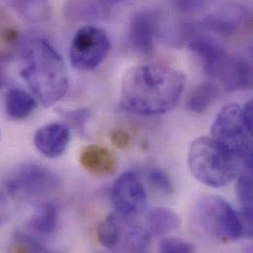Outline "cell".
<instances>
[{"mask_svg":"<svg viewBox=\"0 0 253 253\" xmlns=\"http://www.w3.org/2000/svg\"><path fill=\"white\" fill-rule=\"evenodd\" d=\"M185 86L182 71L162 64L130 68L121 86V108L145 117L165 115L178 103Z\"/></svg>","mask_w":253,"mask_h":253,"instance_id":"6da1fadb","label":"cell"},{"mask_svg":"<svg viewBox=\"0 0 253 253\" xmlns=\"http://www.w3.org/2000/svg\"><path fill=\"white\" fill-rule=\"evenodd\" d=\"M20 72L34 96L45 108L59 102L68 91L65 63L45 39L34 38L25 43L21 51Z\"/></svg>","mask_w":253,"mask_h":253,"instance_id":"7a4b0ae2","label":"cell"},{"mask_svg":"<svg viewBox=\"0 0 253 253\" xmlns=\"http://www.w3.org/2000/svg\"><path fill=\"white\" fill-rule=\"evenodd\" d=\"M242 162L213 138L194 140L188 152V167L192 175L210 187H224L239 174Z\"/></svg>","mask_w":253,"mask_h":253,"instance_id":"3957f363","label":"cell"},{"mask_svg":"<svg viewBox=\"0 0 253 253\" xmlns=\"http://www.w3.org/2000/svg\"><path fill=\"white\" fill-rule=\"evenodd\" d=\"M212 138L235 155L246 168L253 170V127L243 115V107L231 104L224 107L212 126Z\"/></svg>","mask_w":253,"mask_h":253,"instance_id":"277c9868","label":"cell"},{"mask_svg":"<svg viewBox=\"0 0 253 253\" xmlns=\"http://www.w3.org/2000/svg\"><path fill=\"white\" fill-rule=\"evenodd\" d=\"M195 216L203 231L219 242H234L245 234L242 219L222 197L207 195L199 199Z\"/></svg>","mask_w":253,"mask_h":253,"instance_id":"5b68a950","label":"cell"},{"mask_svg":"<svg viewBox=\"0 0 253 253\" xmlns=\"http://www.w3.org/2000/svg\"><path fill=\"white\" fill-rule=\"evenodd\" d=\"M97 236L102 246L117 253H140L150 242L149 232L135 218L118 212L110 214L100 224Z\"/></svg>","mask_w":253,"mask_h":253,"instance_id":"8992f818","label":"cell"},{"mask_svg":"<svg viewBox=\"0 0 253 253\" xmlns=\"http://www.w3.org/2000/svg\"><path fill=\"white\" fill-rule=\"evenodd\" d=\"M10 194L22 198H39L55 191L60 184L58 175L39 164H26L13 170L4 181Z\"/></svg>","mask_w":253,"mask_h":253,"instance_id":"52a82bcc","label":"cell"},{"mask_svg":"<svg viewBox=\"0 0 253 253\" xmlns=\"http://www.w3.org/2000/svg\"><path fill=\"white\" fill-rule=\"evenodd\" d=\"M110 49L111 41L103 29L84 26L72 39L69 50L71 64L77 70H94L104 62Z\"/></svg>","mask_w":253,"mask_h":253,"instance_id":"ba28073f","label":"cell"},{"mask_svg":"<svg viewBox=\"0 0 253 253\" xmlns=\"http://www.w3.org/2000/svg\"><path fill=\"white\" fill-rule=\"evenodd\" d=\"M112 203L116 212L131 218L146 210V190L136 173L126 171L116 180L112 188Z\"/></svg>","mask_w":253,"mask_h":253,"instance_id":"9c48e42d","label":"cell"},{"mask_svg":"<svg viewBox=\"0 0 253 253\" xmlns=\"http://www.w3.org/2000/svg\"><path fill=\"white\" fill-rule=\"evenodd\" d=\"M160 29V16L153 10H142L134 14L129 26L131 46L144 54L154 50Z\"/></svg>","mask_w":253,"mask_h":253,"instance_id":"30bf717a","label":"cell"},{"mask_svg":"<svg viewBox=\"0 0 253 253\" xmlns=\"http://www.w3.org/2000/svg\"><path fill=\"white\" fill-rule=\"evenodd\" d=\"M188 47L200 59L206 74L212 78H219L221 71L229 57L228 51L218 42L203 36H193Z\"/></svg>","mask_w":253,"mask_h":253,"instance_id":"8fae6325","label":"cell"},{"mask_svg":"<svg viewBox=\"0 0 253 253\" xmlns=\"http://www.w3.org/2000/svg\"><path fill=\"white\" fill-rule=\"evenodd\" d=\"M69 129L61 124H49L37 131L34 137L36 148L46 158L60 157L69 144Z\"/></svg>","mask_w":253,"mask_h":253,"instance_id":"7c38bea8","label":"cell"},{"mask_svg":"<svg viewBox=\"0 0 253 253\" xmlns=\"http://www.w3.org/2000/svg\"><path fill=\"white\" fill-rule=\"evenodd\" d=\"M245 19L246 11L240 6L232 5L209 14L198 26L218 35L231 36L240 30Z\"/></svg>","mask_w":253,"mask_h":253,"instance_id":"4fadbf2b","label":"cell"},{"mask_svg":"<svg viewBox=\"0 0 253 253\" xmlns=\"http://www.w3.org/2000/svg\"><path fill=\"white\" fill-rule=\"evenodd\" d=\"M219 79L228 91L251 89L253 86L252 64L243 56L229 55Z\"/></svg>","mask_w":253,"mask_h":253,"instance_id":"5bb4252c","label":"cell"},{"mask_svg":"<svg viewBox=\"0 0 253 253\" xmlns=\"http://www.w3.org/2000/svg\"><path fill=\"white\" fill-rule=\"evenodd\" d=\"M81 166L89 172L99 176L114 174L119 167L116 156L106 147L100 145H89L80 154Z\"/></svg>","mask_w":253,"mask_h":253,"instance_id":"9a60e30c","label":"cell"},{"mask_svg":"<svg viewBox=\"0 0 253 253\" xmlns=\"http://www.w3.org/2000/svg\"><path fill=\"white\" fill-rule=\"evenodd\" d=\"M20 31L14 18L0 9V61L9 59L18 47Z\"/></svg>","mask_w":253,"mask_h":253,"instance_id":"2e32d148","label":"cell"},{"mask_svg":"<svg viewBox=\"0 0 253 253\" xmlns=\"http://www.w3.org/2000/svg\"><path fill=\"white\" fill-rule=\"evenodd\" d=\"M181 221L178 215L170 209L156 207L150 210L146 217L147 231L155 236H163L171 233L180 227Z\"/></svg>","mask_w":253,"mask_h":253,"instance_id":"e0dca14e","label":"cell"},{"mask_svg":"<svg viewBox=\"0 0 253 253\" xmlns=\"http://www.w3.org/2000/svg\"><path fill=\"white\" fill-rule=\"evenodd\" d=\"M37 102L28 92L20 88L10 89L5 98L7 115L16 121L27 119L36 109Z\"/></svg>","mask_w":253,"mask_h":253,"instance_id":"ac0fdd59","label":"cell"},{"mask_svg":"<svg viewBox=\"0 0 253 253\" xmlns=\"http://www.w3.org/2000/svg\"><path fill=\"white\" fill-rule=\"evenodd\" d=\"M57 222V208L52 203H45L34 213L28 221L27 227L38 235H50L55 231Z\"/></svg>","mask_w":253,"mask_h":253,"instance_id":"d6986e66","label":"cell"},{"mask_svg":"<svg viewBox=\"0 0 253 253\" xmlns=\"http://www.w3.org/2000/svg\"><path fill=\"white\" fill-rule=\"evenodd\" d=\"M219 90L213 83L207 82L198 86L187 100V108L194 113H203L218 97Z\"/></svg>","mask_w":253,"mask_h":253,"instance_id":"ffe728a7","label":"cell"},{"mask_svg":"<svg viewBox=\"0 0 253 253\" xmlns=\"http://www.w3.org/2000/svg\"><path fill=\"white\" fill-rule=\"evenodd\" d=\"M12 6L30 22H42L49 18L51 14L50 5L45 1H16Z\"/></svg>","mask_w":253,"mask_h":253,"instance_id":"44dd1931","label":"cell"},{"mask_svg":"<svg viewBox=\"0 0 253 253\" xmlns=\"http://www.w3.org/2000/svg\"><path fill=\"white\" fill-rule=\"evenodd\" d=\"M237 194L240 204L242 206V212L246 220L250 225L253 223V177L252 171L242 173L238 176L237 182Z\"/></svg>","mask_w":253,"mask_h":253,"instance_id":"7402d4cb","label":"cell"},{"mask_svg":"<svg viewBox=\"0 0 253 253\" xmlns=\"http://www.w3.org/2000/svg\"><path fill=\"white\" fill-rule=\"evenodd\" d=\"M7 253H43V247L34 237L17 233L8 246Z\"/></svg>","mask_w":253,"mask_h":253,"instance_id":"603a6c76","label":"cell"},{"mask_svg":"<svg viewBox=\"0 0 253 253\" xmlns=\"http://www.w3.org/2000/svg\"><path fill=\"white\" fill-rule=\"evenodd\" d=\"M148 179L159 191L164 194H171L173 185L169 176L161 169H151L148 172Z\"/></svg>","mask_w":253,"mask_h":253,"instance_id":"cb8c5ba5","label":"cell"},{"mask_svg":"<svg viewBox=\"0 0 253 253\" xmlns=\"http://www.w3.org/2000/svg\"><path fill=\"white\" fill-rule=\"evenodd\" d=\"M194 248L191 244L177 239H164L159 247V253H193Z\"/></svg>","mask_w":253,"mask_h":253,"instance_id":"d4e9b609","label":"cell"},{"mask_svg":"<svg viewBox=\"0 0 253 253\" xmlns=\"http://www.w3.org/2000/svg\"><path fill=\"white\" fill-rule=\"evenodd\" d=\"M91 116V112L88 109H80L76 111H63L62 117L70 123L72 126L78 128L83 129Z\"/></svg>","mask_w":253,"mask_h":253,"instance_id":"484cf974","label":"cell"},{"mask_svg":"<svg viewBox=\"0 0 253 253\" xmlns=\"http://www.w3.org/2000/svg\"><path fill=\"white\" fill-rule=\"evenodd\" d=\"M111 141L117 148L125 150L129 147L131 138L126 131L122 129H117L111 133Z\"/></svg>","mask_w":253,"mask_h":253,"instance_id":"4316f807","label":"cell"},{"mask_svg":"<svg viewBox=\"0 0 253 253\" xmlns=\"http://www.w3.org/2000/svg\"><path fill=\"white\" fill-rule=\"evenodd\" d=\"M178 8L185 12H192L197 11L199 8L204 6L203 2H192V1H184V2H177L176 3Z\"/></svg>","mask_w":253,"mask_h":253,"instance_id":"83f0119b","label":"cell"},{"mask_svg":"<svg viewBox=\"0 0 253 253\" xmlns=\"http://www.w3.org/2000/svg\"><path fill=\"white\" fill-rule=\"evenodd\" d=\"M5 84H6V76L3 70L0 68V90L5 86Z\"/></svg>","mask_w":253,"mask_h":253,"instance_id":"f1b7e54d","label":"cell"},{"mask_svg":"<svg viewBox=\"0 0 253 253\" xmlns=\"http://www.w3.org/2000/svg\"><path fill=\"white\" fill-rule=\"evenodd\" d=\"M58 253V252H54V251H52V252H48V253Z\"/></svg>","mask_w":253,"mask_h":253,"instance_id":"f546056e","label":"cell"},{"mask_svg":"<svg viewBox=\"0 0 253 253\" xmlns=\"http://www.w3.org/2000/svg\"></svg>","mask_w":253,"mask_h":253,"instance_id":"4dcf8cb0","label":"cell"}]
</instances>
